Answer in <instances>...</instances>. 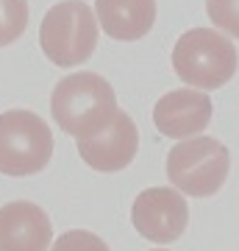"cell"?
<instances>
[{
    "label": "cell",
    "instance_id": "6da1fadb",
    "mask_svg": "<svg viewBox=\"0 0 239 251\" xmlns=\"http://www.w3.org/2000/svg\"><path fill=\"white\" fill-rule=\"evenodd\" d=\"M117 109V95L103 75L98 73H75L56 84L50 95V115L62 131L75 140H89L103 131Z\"/></svg>",
    "mask_w": 239,
    "mask_h": 251
},
{
    "label": "cell",
    "instance_id": "7a4b0ae2",
    "mask_svg": "<svg viewBox=\"0 0 239 251\" xmlns=\"http://www.w3.org/2000/svg\"><path fill=\"white\" fill-rule=\"evenodd\" d=\"M239 53L228 36L212 28H192L173 48V70L197 90H220L237 75Z\"/></svg>",
    "mask_w": 239,
    "mask_h": 251
},
{
    "label": "cell",
    "instance_id": "3957f363",
    "mask_svg": "<svg viewBox=\"0 0 239 251\" xmlns=\"http://www.w3.org/2000/svg\"><path fill=\"white\" fill-rule=\"evenodd\" d=\"M98 23L84 0L56 3L39 25L42 53L59 67L84 64L98 48Z\"/></svg>",
    "mask_w": 239,
    "mask_h": 251
},
{
    "label": "cell",
    "instance_id": "277c9868",
    "mask_svg": "<svg viewBox=\"0 0 239 251\" xmlns=\"http://www.w3.org/2000/svg\"><path fill=\"white\" fill-rule=\"evenodd\" d=\"M231 171L228 148L214 137H186L167 153L170 184L192 198L214 196Z\"/></svg>",
    "mask_w": 239,
    "mask_h": 251
},
{
    "label": "cell",
    "instance_id": "5b68a950",
    "mask_svg": "<svg viewBox=\"0 0 239 251\" xmlns=\"http://www.w3.org/2000/svg\"><path fill=\"white\" fill-rule=\"evenodd\" d=\"M53 156V131L36 112L11 109L0 115V173L34 176Z\"/></svg>",
    "mask_w": 239,
    "mask_h": 251
},
{
    "label": "cell",
    "instance_id": "8992f818",
    "mask_svg": "<svg viewBox=\"0 0 239 251\" xmlns=\"http://www.w3.org/2000/svg\"><path fill=\"white\" fill-rule=\"evenodd\" d=\"M133 229L153 243H173L189 226V206L173 187H148L133 198Z\"/></svg>",
    "mask_w": 239,
    "mask_h": 251
},
{
    "label": "cell",
    "instance_id": "52a82bcc",
    "mask_svg": "<svg viewBox=\"0 0 239 251\" xmlns=\"http://www.w3.org/2000/svg\"><path fill=\"white\" fill-rule=\"evenodd\" d=\"M136 151H139V131H136V123L125 112H117L114 120L95 137L78 140L81 159L92 171L100 173H114L128 168Z\"/></svg>",
    "mask_w": 239,
    "mask_h": 251
},
{
    "label": "cell",
    "instance_id": "ba28073f",
    "mask_svg": "<svg viewBox=\"0 0 239 251\" xmlns=\"http://www.w3.org/2000/svg\"><path fill=\"white\" fill-rule=\"evenodd\" d=\"M212 98L197 90H173L164 98H159L153 109V123L159 134L173 137V140H186V137L200 134L212 123Z\"/></svg>",
    "mask_w": 239,
    "mask_h": 251
},
{
    "label": "cell",
    "instance_id": "9c48e42d",
    "mask_svg": "<svg viewBox=\"0 0 239 251\" xmlns=\"http://www.w3.org/2000/svg\"><path fill=\"white\" fill-rule=\"evenodd\" d=\"M53 226L34 201H11L0 206V251H47Z\"/></svg>",
    "mask_w": 239,
    "mask_h": 251
},
{
    "label": "cell",
    "instance_id": "30bf717a",
    "mask_svg": "<svg viewBox=\"0 0 239 251\" xmlns=\"http://www.w3.org/2000/svg\"><path fill=\"white\" fill-rule=\"evenodd\" d=\"M103 31L111 39H142L156 23V0H95Z\"/></svg>",
    "mask_w": 239,
    "mask_h": 251
},
{
    "label": "cell",
    "instance_id": "8fae6325",
    "mask_svg": "<svg viewBox=\"0 0 239 251\" xmlns=\"http://www.w3.org/2000/svg\"><path fill=\"white\" fill-rule=\"evenodd\" d=\"M28 28V0H0V48L11 45Z\"/></svg>",
    "mask_w": 239,
    "mask_h": 251
},
{
    "label": "cell",
    "instance_id": "7c38bea8",
    "mask_svg": "<svg viewBox=\"0 0 239 251\" xmlns=\"http://www.w3.org/2000/svg\"><path fill=\"white\" fill-rule=\"evenodd\" d=\"M206 14L214 28L239 39V0H206Z\"/></svg>",
    "mask_w": 239,
    "mask_h": 251
},
{
    "label": "cell",
    "instance_id": "4fadbf2b",
    "mask_svg": "<svg viewBox=\"0 0 239 251\" xmlns=\"http://www.w3.org/2000/svg\"><path fill=\"white\" fill-rule=\"evenodd\" d=\"M50 251H109V246L100 240L98 234L84 232V229H72V232L59 234Z\"/></svg>",
    "mask_w": 239,
    "mask_h": 251
},
{
    "label": "cell",
    "instance_id": "5bb4252c",
    "mask_svg": "<svg viewBox=\"0 0 239 251\" xmlns=\"http://www.w3.org/2000/svg\"><path fill=\"white\" fill-rule=\"evenodd\" d=\"M156 251H164V249H156Z\"/></svg>",
    "mask_w": 239,
    "mask_h": 251
}]
</instances>
